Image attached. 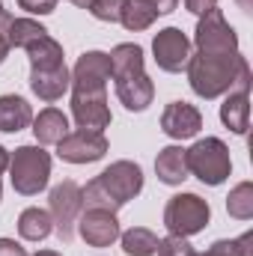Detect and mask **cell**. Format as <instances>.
<instances>
[{
	"label": "cell",
	"mask_w": 253,
	"mask_h": 256,
	"mask_svg": "<svg viewBox=\"0 0 253 256\" xmlns=\"http://www.w3.org/2000/svg\"><path fill=\"white\" fill-rule=\"evenodd\" d=\"M110 80L116 90V98L122 102V108L131 114H140L152 104L155 98V84L146 74V60H143V48L134 42H122L116 45L110 54Z\"/></svg>",
	"instance_id": "6da1fadb"
},
{
	"label": "cell",
	"mask_w": 253,
	"mask_h": 256,
	"mask_svg": "<svg viewBox=\"0 0 253 256\" xmlns=\"http://www.w3.org/2000/svg\"><path fill=\"white\" fill-rule=\"evenodd\" d=\"M140 191H143V170L134 161H114L92 182H86V188H80L84 208H108V212H120Z\"/></svg>",
	"instance_id": "7a4b0ae2"
},
{
	"label": "cell",
	"mask_w": 253,
	"mask_h": 256,
	"mask_svg": "<svg viewBox=\"0 0 253 256\" xmlns=\"http://www.w3.org/2000/svg\"><path fill=\"white\" fill-rule=\"evenodd\" d=\"M248 57L238 54H190L188 63V84L200 98H218L226 96L238 78V68Z\"/></svg>",
	"instance_id": "3957f363"
},
{
	"label": "cell",
	"mask_w": 253,
	"mask_h": 256,
	"mask_svg": "<svg viewBox=\"0 0 253 256\" xmlns=\"http://www.w3.org/2000/svg\"><path fill=\"white\" fill-rule=\"evenodd\" d=\"M9 182L15 194L21 196H36L48 188L51 179V155L36 143V146H18L9 155Z\"/></svg>",
	"instance_id": "277c9868"
},
{
	"label": "cell",
	"mask_w": 253,
	"mask_h": 256,
	"mask_svg": "<svg viewBox=\"0 0 253 256\" xmlns=\"http://www.w3.org/2000/svg\"><path fill=\"white\" fill-rule=\"evenodd\" d=\"M185 161H188V173L196 176L202 185H224L232 173V158H230V146L220 137H206L196 140L190 149H185Z\"/></svg>",
	"instance_id": "5b68a950"
},
{
	"label": "cell",
	"mask_w": 253,
	"mask_h": 256,
	"mask_svg": "<svg viewBox=\"0 0 253 256\" xmlns=\"http://www.w3.org/2000/svg\"><path fill=\"white\" fill-rule=\"evenodd\" d=\"M208 220H212V208L200 194H176L164 206V226L170 236L190 238V236L202 232L208 226Z\"/></svg>",
	"instance_id": "8992f818"
},
{
	"label": "cell",
	"mask_w": 253,
	"mask_h": 256,
	"mask_svg": "<svg viewBox=\"0 0 253 256\" xmlns=\"http://www.w3.org/2000/svg\"><path fill=\"white\" fill-rule=\"evenodd\" d=\"M48 212H51L57 238H60L63 244H68V242L74 238L78 218H80V212H84L80 185L72 182V179H63L60 185H54V188H51V196H48Z\"/></svg>",
	"instance_id": "52a82bcc"
},
{
	"label": "cell",
	"mask_w": 253,
	"mask_h": 256,
	"mask_svg": "<svg viewBox=\"0 0 253 256\" xmlns=\"http://www.w3.org/2000/svg\"><path fill=\"white\" fill-rule=\"evenodd\" d=\"M196 54H238V33L226 24L224 12L214 6L206 15H200L194 30Z\"/></svg>",
	"instance_id": "ba28073f"
},
{
	"label": "cell",
	"mask_w": 253,
	"mask_h": 256,
	"mask_svg": "<svg viewBox=\"0 0 253 256\" xmlns=\"http://www.w3.org/2000/svg\"><path fill=\"white\" fill-rule=\"evenodd\" d=\"M110 143L104 131H90V128H74L57 143V155L66 164H92L108 155Z\"/></svg>",
	"instance_id": "9c48e42d"
},
{
	"label": "cell",
	"mask_w": 253,
	"mask_h": 256,
	"mask_svg": "<svg viewBox=\"0 0 253 256\" xmlns=\"http://www.w3.org/2000/svg\"><path fill=\"white\" fill-rule=\"evenodd\" d=\"M152 54H155V63L161 72L179 74L190 63V39L179 27H164L152 39Z\"/></svg>",
	"instance_id": "30bf717a"
},
{
	"label": "cell",
	"mask_w": 253,
	"mask_h": 256,
	"mask_svg": "<svg viewBox=\"0 0 253 256\" xmlns=\"http://www.w3.org/2000/svg\"><path fill=\"white\" fill-rule=\"evenodd\" d=\"M74 232L90 248H110L122 236L120 220H116V212H108V208H84L80 218H78Z\"/></svg>",
	"instance_id": "8fae6325"
},
{
	"label": "cell",
	"mask_w": 253,
	"mask_h": 256,
	"mask_svg": "<svg viewBox=\"0 0 253 256\" xmlns=\"http://www.w3.org/2000/svg\"><path fill=\"white\" fill-rule=\"evenodd\" d=\"M72 116L78 128L104 131L110 126L108 90H72Z\"/></svg>",
	"instance_id": "7c38bea8"
},
{
	"label": "cell",
	"mask_w": 253,
	"mask_h": 256,
	"mask_svg": "<svg viewBox=\"0 0 253 256\" xmlns=\"http://www.w3.org/2000/svg\"><path fill=\"white\" fill-rule=\"evenodd\" d=\"M110 74V57L104 51H84L72 68L68 90H108Z\"/></svg>",
	"instance_id": "4fadbf2b"
},
{
	"label": "cell",
	"mask_w": 253,
	"mask_h": 256,
	"mask_svg": "<svg viewBox=\"0 0 253 256\" xmlns=\"http://www.w3.org/2000/svg\"><path fill=\"white\" fill-rule=\"evenodd\" d=\"M202 128V114L188 102H170L161 114V131L173 140H190Z\"/></svg>",
	"instance_id": "5bb4252c"
},
{
	"label": "cell",
	"mask_w": 253,
	"mask_h": 256,
	"mask_svg": "<svg viewBox=\"0 0 253 256\" xmlns=\"http://www.w3.org/2000/svg\"><path fill=\"white\" fill-rule=\"evenodd\" d=\"M72 86V72L68 66H54V68H30V90L42 102H57L63 98Z\"/></svg>",
	"instance_id": "9a60e30c"
},
{
	"label": "cell",
	"mask_w": 253,
	"mask_h": 256,
	"mask_svg": "<svg viewBox=\"0 0 253 256\" xmlns=\"http://www.w3.org/2000/svg\"><path fill=\"white\" fill-rule=\"evenodd\" d=\"M30 126H33V137H36L39 146H57L66 134L72 131L68 128V116H66L63 110H57V108L39 110V116H33Z\"/></svg>",
	"instance_id": "2e32d148"
},
{
	"label": "cell",
	"mask_w": 253,
	"mask_h": 256,
	"mask_svg": "<svg viewBox=\"0 0 253 256\" xmlns=\"http://www.w3.org/2000/svg\"><path fill=\"white\" fill-rule=\"evenodd\" d=\"M155 176H158V182H164L170 188L182 185L190 176L188 161H185V149L182 146H164L158 152V158H155Z\"/></svg>",
	"instance_id": "e0dca14e"
},
{
	"label": "cell",
	"mask_w": 253,
	"mask_h": 256,
	"mask_svg": "<svg viewBox=\"0 0 253 256\" xmlns=\"http://www.w3.org/2000/svg\"><path fill=\"white\" fill-rule=\"evenodd\" d=\"M33 122V108L21 96H0V131L3 134H18Z\"/></svg>",
	"instance_id": "ac0fdd59"
},
{
	"label": "cell",
	"mask_w": 253,
	"mask_h": 256,
	"mask_svg": "<svg viewBox=\"0 0 253 256\" xmlns=\"http://www.w3.org/2000/svg\"><path fill=\"white\" fill-rule=\"evenodd\" d=\"M220 122L232 134H248L250 128V92H226L220 104Z\"/></svg>",
	"instance_id": "d6986e66"
},
{
	"label": "cell",
	"mask_w": 253,
	"mask_h": 256,
	"mask_svg": "<svg viewBox=\"0 0 253 256\" xmlns=\"http://www.w3.org/2000/svg\"><path fill=\"white\" fill-rule=\"evenodd\" d=\"M51 232H54V220H51L48 208L30 206V208H24L18 214V236L24 242H45Z\"/></svg>",
	"instance_id": "ffe728a7"
},
{
	"label": "cell",
	"mask_w": 253,
	"mask_h": 256,
	"mask_svg": "<svg viewBox=\"0 0 253 256\" xmlns=\"http://www.w3.org/2000/svg\"><path fill=\"white\" fill-rule=\"evenodd\" d=\"M27 51V60H30V68H54V66H63V45L51 36V33H45L42 39H36L33 45H27L24 48Z\"/></svg>",
	"instance_id": "44dd1931"
},
{
	"label": "cell",
	"mask_w": 253,
	"mask_h": 256,
	"mask_svg": "<svg viewBox=\"0 0 253 256\" xmlns=\"http://www.w3.org/2000/svg\"><path fill=\"white\" fill-rule=\"evenodd\" d=\"M48 30L39 24V21H33V18H12L9 21V27H6V39H9V48H27V45H33L36 39H42Z\"/></svg>",
	"instance_id": "7402d4cb"
},
{
	"label": "cell",
	"mask_w": 253,
	"mask_h": 256,
	"mask_svg": "<svg viewBox=\"0 0 253 256\" xmlns=\"http://www.w3.org/2000/svg\"><path fill=\"white\" fill-rule=\"evenodd\" d=\"M155 18H158V12L146 0H126V9H122L120 24L126 30H131V33H140V30H149L155 24Z\"/></svg>",
	"instance_id": "603a6c76"
},
{
	"label": "cell",
	"mask_w": 253,
	"mask_h": 256,
	"mask_svg": "<svg viewBox=\"0 0 253 256\" xmlns=\"http://www.w3.org/2000/svg\"><path fill=\"white\" fill-rule=\"evenodd\" d=\"M120 242H122V250L128 256H155V250H158V236L152 230H146V226L126 230L120 236Z\"/></svg>",
	"instance_id": "cb8c5ba5"
},
{
	"label": "cell",
	"mask_w": 253,
	"mask_h": 256,
	"mask_svg": "<svg viewBox=\"0 0 253 256\" xmlns=\"http://www.w3.org/2000/svg\"><path fill=\"white\" fill-rule=\"evenodd\" d=\"M226 212L236 220H250L253 218V185L250 182H238L230 196H226Z\"/></svg>",
	"instance_id": "d4e9b609"
},
{
	"label": "cell",
	"mask_w": 253,
	"mask_h": 256,
	"mask_svg": "<svg viewBox=\"0 0 253 256\" xmlns=\"http://www.w3.org/2000/svg\"><path fill=\"white\" fill-rule=\"evenodd\" d=\"M250 244H253V232H244L242 238H220L206 254H196V256H253Z\"/></svg>",
	"instance_id": "484cf974"
},
{
	"label": "cell",
	"mask_w": 253,
	"mask_h": 256,
	"mask_svg": "<svg viewBox=\"0 0 253 256\" xmlns=\"http://www.w3.org/2000/svg\"><path fill=\"white\" fill-rule=\"evenodd\" d=\"M122 9H126V0H92L90 15L98 18V21H104V24H120Z\"/></svg>",
	"instance_id": "4316f807"
},
{
	"label": "cell",
	"mask_w": 253,
	"mask_h": 256,
	"mask_svg": "<svg viewBox=\"0 0 253 256\" xmlns=\"http://www.w3.org/2000/svg\"><path fill=\"white\" fill-rule=\"evenodd\" d=\"M158 256H196V250L190 248L188 238L182 236H167V238H158Z\"/></svg>",
	"instance_id": "83f0119b"
},
{
	"label": "cell",
	"mask_w": 253,
	"mask_h": 256,
	"mask_svg": "<svg viewBox=\"0 0 253 256\" xmlns=\"http://www.w3.org/2000/svg\"><path fill=\"white\" fill-rule=\"evenodd\" d=\"M9 21H12V15L9 12H3L0 15V66L6 63V57H9V39H6V27H9Z\"/></svg>",
	"instance_id": "f1b7e54d"
},
{
	"label": "cell",
	"mask_w": 253,
	"mask_h": 256,
	"mask_svg": "<svg viewBox=\"0 0 253 256\" xmlns=\"http://www.w3.org/2000/svg\"><path fill=\"white\" fill-rule=\"evenodd\" d=\"M214 6H218V0H185V9H188L190 15H196V18L206 15V12L214 9Z\"/></svg>",
	"instance_id": "f546056e"
},
{
	"label": "cell",
	"mask_w": 253,
	"mask_h": 256,
	"mask_svg": "<svg viewBox=\"0 0 253 256\" xmlns=\"http://www.w3.org/2000/svg\"><path fill=\"white\" fill-rule=\"evenodd\" d=\"M0 256H30L15 238H0Z\"/></svg>",
	"instance_id": "4dcf8cb0"
},
{
	"label": "cell",
	"mask_w": 253,
	"mask_h": 256,
	"mask_svg": "<svg viewBox=\"0 0 253 256\" xmlns=\"http://www.w3.org/2000/svg\"><path fill=\"white\" fill-rule=\"evenodd\" d=\"M149 6H155V12L158 15H170L176 6H179V0H146Z\"/></svg>",
	"instance_id": "1f68e13d"
},
{
	"label": "cell",
	"mask_w": 253,
	"mask_h": 256,
	"mask_svg": "<svg viewBox=\"0 0 253 256\" xmlns=\"http://www.w3.org/2000/svg\"><path fill=\"white\" fill-rule=\"evenodd\" d=\"M6 167H9V152L0 146V173H6Z\"/></svg>",
	"instance_id": "d6a6232c"
},
{
	"label": "cell",
	"mask_w": 253,
	"mask_h": 256,
	"mask_svg": "<svg viewBox=\"0 0 253 256\" xmlns=\"http://www.w3.org/2000/svg\"><path fill=\"white\" fill-rule=\"evenodd\" d=\"M236 3L242 6V12H244V15H250V9H253V0H236Z\"/></svg>",
	"instance_id": "836d02e7"
},
{
	"label": "cell",
	"mask_w": 253,
	"mask_h": 256,
	"mask_svg": "<svg viewBox=\"0 0 253 256\" xmlns=\"http://www.w3.org/2000/svg\"><path fill=\"white\" fill-rule=\"evenodd\" d=\"M68 3H74L78 9H90L92 6V0H68Z\"/></svg>",
	"instance_id": "e575fe53"
},
{
	"label": "cell",
	"mask_w": 253,
	"mask_h": 256,
	"mask_svg": "<svg viewBox=\"0 0 253 256\" xmlns=\"http://www.w3.org/2000/svg\"><path fill=\"white\" fill-rule=\"evenodd\" d=\"M30 256H63V254H57V250H39V254H30Z\"/></svg>",
	"instance_id": "d590c367"
},
{
	"label": "cell",
	"mask_w": 253,
	"mask_h": 256,
	"mask_svg": "<svg viewBox=\"0 0 253 256\" xmlns=\"http://www.w3.org/2000/svg\"><path fill=\"white\" fill-rule=\"evenodd\" d=\"M3 12H6V9H3V0H0V15H3Z\"/></svg>",
	"instance_id": "8d00e7d4"
},
{
	"label": "cell",
	"mask_w": 253,
	"mask_h": 256,
	"mask_svg": "<svg viewBox=\"0 0 253 256\" xmlns=\"http://www.w3.org/2000/svg\"><path fill=\"white\" fill-rule=\"evenodd\" d=\"M0 176H3V173H0ZM0 196H3V182H0Z\"/></svg>",
	"instance_id": "74e56055"
}]
</instances>
